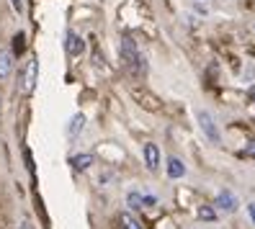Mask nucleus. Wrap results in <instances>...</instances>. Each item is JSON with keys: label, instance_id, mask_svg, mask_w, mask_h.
<instances>
[{"label": "nucleus", "instance_id": "nucleus-1", "mask_svg": "<svg viewBox=\"0 0 255 229\" xmlns=\"http://www.w3.org/2000/svg\"><path fill=\"white\" fill-rule=\"evenodd\" d=\"M119 52H122V59H124V65L129 67L131 75H137V78H142V75L147 72V62H144V57L137 47V41H134L131 36H122V41H119Z\"/></svg>", "mask_w": 255, "mask_h": 229}, {"label": "nucleus", "instance_id": "nucleus-2", "mask_svg": "<svg viewBox=\"0 0 255 229\" xmlns=\"http://www.w3.org/2000/svg\"><path fill=\"white\" fill-rule=\"evenodd\" d=\"M196 121H199V129L204 131V136L209 142H212V144H222V131H219V126H217V121H214L212 114L199 109L196 111Z\"/></svg>", "mask_w": 255, "mask_h": 229}, {"label": "nucleus", "instance_id": "nucleus-3", "mask_svg": "<svg viewBox=\"0 0 255 229\" xmlns=\"http://www.w3.org/2000/svg\"><path fill=\"white\" fill-rule=\"evenodd\" d=\"M36 80H39V62L31 57V59L26 62L23 72H21V93L31 96V93H34V88H36Z\"/></svg>", "mask_w": 255, "mask_h": 229}, {"label": "nucleus", "instance_id": "nucleus-4", "mask_svg": "<svg viewBox=\"0 0 255 229\" xmlns=\"http://www.w3.org/2000/svg\"><path fill=\"white\" fill-rule=\"evenodd\" d=\"M237 206H240V201H237V196H235L232 191H219V193H217V198H214V209H217V211L235 214V211H237Z\"/></svg>", "mask_w": 255, "mask_h": 229}, {"label": "nucleus", "instance_id": "nucleus-5", "mask_svg": "<svg viewBox=\"0 0 255 229\" xmlns=\"http://www.w3.org/2000/svg\"><path fill=\"white\" fill-rule=\"evenodd\" d=\"M142 155H144V167L155 173L157 167H160V147L155 142H147L144 149H142Z\"/></svg>", "mask_w": 255, "mask_h": 229}, {"label": "nucleus", "instance_id": "nucleus-6", "mask_svg": "<svg viewBox=\"0 0 255 229\" xmlns=\"http://www.w3.org/2000/svg\"><path fill=\"white\" fill-rule=\"evenodd\" d=\"M65 52H67L70 57H80V54L85 52V41L75 34V31H67V36H65Z\"/></svg>", "mask_w": 255, "mask_h": 229}, {"label": "nucleus", "instance_id": "nucleus-7", "mask_svg": "<svg viewBox=\"0 0 255 229\" xmlns=\"http://www.w3.org/2000/svg\"><path fill=\"white\" fill-rule=\"evenodd\" d=\"M83 129H85V116H83V114H75V116H70L67 126H65L67 139H78V136L83 134Z\"/></svg>", "mask_w": 255, "mask_h": 229}, {"label": "nucleus", "instance_id": "nucleus-8", "mask_svg": "<svg viewBox=\"0 0 255 229\" xmlns=\"http://www.w3.org/2000/svg\"><path fill=\"white\" fill-rule=\"evenodd\" d=\"M165 170H168V178L178 180V178L186 175V165H183L181 157H168V162H165Z\"/></svg>", "mask_w": 255, "mask_h": 229}, {"label": "nucleus", "instance_id": "nucleus-9", "mask_svg": "<svg viewBox=\"0 0 255 229\" xmlns=\"http://www.w3.org/2000/svg\"><path fill=\"white\" fill-rule=\"evenodd\" d=\"M13 72V52L0 49V80H8Z\"/></svg>", "mask_w": 255, "mask_h": 229}, {"label": "nucleus", "instance_id": "nucleus-10", "mask_svg": "<svg viewBox=\"0 0 255 229\" xmlns=\"http://www.w3.org/2000/svg\"><path fill=\"white\" fill-rule=\"evenodd\" d=\"M70 165H72L78 173H85L88 167L93 165V155H88V152H83V155H72V157H70Z\"/></svg>", "mask_w": 255, "mask_h": 229}, {"label": "nucleus", "instance_id": "nucleus-11", "mask_svg": "<svg viewBox=\"0 0 255 229\" xmlns=\"http://www.w3.org/2000/svg\"><path fill=\"white\" fill-rule=\"evenodd\" d=\"M119 227H122V229H144L142 222L134 217V214H129V211H124L122 217H119Z\"/></svg>", "mask_w": 255, "mask_h": 229}, {"label": "nucleus", "instance_id": "nucleus-12", "mask_svg": "<svg viewBox=\"0 0 255 229\" xmlns=\"http://www.w3.org/2000/svg\"><path fill=\"white\" fill-rule=\"evenodd\" d=\"M134 98H139V103L144 106V109H160V101L155 96L149 93H142V90H134Z\"/></svg>", "mask_w": 255, "mask_h": 229}, {"label": "nucleus", "instance_id": "nucleus-13", "mask_svg": "<svg viewBox=\"0 0 255 229\" xmlns=\"http://www.w3.org/2000/svg\"><path fill=\"white\" fill-rule=\"evenodd\" d=\"M199 219L201 222H217V209L214 206H199Z\"/></svg>", "mask_w": 255, "mask_h": 229}, {"label": "nucleus", "instance_id": "nucleus-14", "mask_svg": "<svg viewBox=\"0 0 255 229\" xmlns=\"http://www.w3.org/2000/svg\"><path fill=\"white\" fill-rule=\"evenodd\" d=\"M127 204H129L131 209H142V193H139V191H129V193H127Z\"/></svg>", "mask_w": 255, "mask_h": 229}, {"label": "nucleus", "instance_id": "nucleus-15", "mask_svg": "<svg viewBox=\"0 0 255 229\" xmlns=\"http://www.w3.org/2000/svg\"><path fill=\"white\" fill-rule=\"evenodd\" d=\"M142 206H157V196H155V193H152V196L142 193Z\"/></svg>", "mask_w": 255, "mask_h": 229}, {"label": "nucleus", "instance_id": "nucleus-16", "mask_svg": "<svg viewBox=\"0 0 255 229\" xmlns=\"http://www.w3.org/2000/svg\"><path fill=\"white\" fill-rule=\"evenodd\" d=\"M10 5L16 13H23V0H10Z\"/></svg>", "mask_w": 255, "mask_h": 229}, {"label": "nucleus", "instance_id": "nucleus-17", "mask_svg": "<svg viewBox=\"0 0 255 229\" xmlns=\"http://www.w3.org/2000/svg\"><path fill=\"white\" fill-rule=\"evenodd\" d=\"M248 217H250V222L255 224V204H248Z\"/></svg>", "mask_w": 255, "mask_h": 229}, {"label": "nucleus", "instance_id": "nucleus-18", "mask_svg": "<svg viewBox=\"0 0 255 229\" xmlns=\"http://www.w3.org/2000/svg\"><path fill=\"white\" fill-rule=\"evenodd\" d=\"M18 229H34V224H31V222H28V219H23V222H21V227H18Z\"/></svg>", "mask_w": 255, "mask_h": 229}, {"label": "nucleus", "instance_id": "nucleus-19", "mask_svg": "<svg viewBox=\"0 0 255 229\" xmlns=\"http://www.w3.org/2000/svg\"><path fill=\"white\" fill-rule=\"evenodd\" d=\"M248 155H250V157H255V142H250V144H248Z\"/></svg>", "mask_w": 255, "mask_h": 229}]
</instances>
